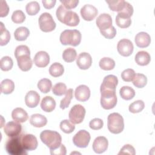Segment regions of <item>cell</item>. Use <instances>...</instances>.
Returning <instances> with one entry per match:
<instances>
[{
    "label": "cell",
    "instance_id": "cell-52",
    "mask_svg": "<svg viewBox=\"0 0 155 155\" xmlns=\"http://www.w3.org/2000/svg\"><path fill=\"white\" fill-rule=\"evenodd\" d=\"M0 4H1L0 17L3 18V17L7 16L8 12H9V8H8V6L7 2L5 1L1 0Z\"/></svg>",
    "mask_w": 155,
    "mask_h": 155
},
{
    "label": "cell",
    "instance_id": "cell-24",
    "mask_svg": "<svg viewBox=\"0 0 155 155\" xmlns=\"http://www.w3.org/2000/svg\"><path fill=\"white\" fill-rule=\"evenodd\" d=\"M41 107L44 111L51 112L56 107L55 100L51 96H45L41 101Z\"/></svg>",
    "mask_w": 155,
    "mask_h": 155
},
{
    "label": "cell",
    "instance_id": "cell-33",
    "mask_svg": "<svg viewBox=\"0 0 155 155\" xmlns=\"http://www.w3.org/2000/svg\"><path fill=\"white\" fill-rule=\"evenodd\" d=\"M106 2L108 4L110 9L113 12H120L124 7L125 1L124 0H110L106 1Z\"/></svg>",
    "mask_w": 155,
    "mask_h": 155
},
{
    "label": "cell",
    "instance_id": "cell-14",
    "mask_svg": "<svg viewBox=\"0 0 155 155\" xmlns=\"http://www.w3.org/2000/svg\"><path fill=\"white\" fill-rule=\"evenodd\" d=\"M80 13L82 18L85 21H91L96 17L98 11L94 6L90 4H86L81 8Z\"/></svg>",
    "mask_w": 155,
    "mask_h": 155
},
{
    "label": "cell",
    "instance_id": "cell-7",
    "mask_svg": "<svg viewBox=\"0 0 155 155\" xmlns=\"http://www.w3.org/2000/svg\"><path fill=\"white\" fill-rule=\"evenodd\" d=\"M39 25L40 29L44 32H50L56 28V23L52 16L48 13H43L39 18Z\"/></svg>",
    "mask_w": 155,
    "mask_h": 155
},
{
    "label": "cell",
    "instance_id": "cell-51",
    "mask_svg": "<svg viewBox=\"0 0 155 155\" xmlns=\"http://www.w3.org/2000/svg\"><path fill=\"white\" fill-rule=\"evenodd\" d=\"M60 2L65 8L68 10L75 8L79 3L78 0H61Z\"/></svg>",
    "mask_w": 155,
    "mask_h": 155
},
{
    "label": "cell",
    "instance_id": "cell-42",
    "mask_svg": "<svg viewBox=\"0 0 155 155\" xmlns=\"http://www.w3.org/2000/svg\"><path fill=\"white\" fill-rule=\"evenodd\" d=\"M145 107V104L142 100H137L129 105V111L132 113H137L142 111Z\"/></svg>",
    "mask_w": 155,
    "mask_h": 155
},
{
    "label": "cell",
    "instance_id": "cell-12",
    "mask_svg": "<svg viewBox=\"0 0 155 155\" xmlns=\"http://www.w3.org/2000/svg\"><path fill=\"white\" fill-rule=\"evenodd\" d=\"M118 84L117 78L113 74L105 76L101 85L100 91H116V86Z\"/></svg>",
    "mask_w": 155,
    "mask_h": 155
},
{
    "label": "cell",
    "instance_id": "cell-27",
    "mask_svg": "<svg viewBox=\"0 0 155 155\" xmlns=\"http://www.w3.org/2000/svg\"><path fill=\"white\" fill-rule=\"evenodd\" d=\"M15 89L14 82L8 79H4L1 83V92L5 94L12 93Z\"/></svg>",
    "mask_w": 155,
    "mask_h": 155
},
{
    "label": "cell",
    "instance_id": "cell-18",
    "mask_svg": "<svg viewBox=\"0 0 155 155\" xmlns=\"http://www.w3.org/2000/svg\"><path fill=\"white\" fill-rule=\"evenodd\" d=\"M74 96L78 101L85 102L90 98V88L85 85H80L75 90Z\"/></svg>",
    "mask_w": 155,
    "mask_h": 155
},
{
    "label": "cell",
    "instance_id": "cell-43",
    "mask_svg": "<svg viewBox=\"0 0 155 155\" xmlns=\"http://www.w3.org/2000/svg\"><path fill=\"white\" fill-rule=\"evenodd\" d=\"M67 91V86L65 84L62 82H58L52 88L53 93L54 95L59 96L65 94Z\"/></svg>",
    "mask_w": 155,
    "mask_h": 155
},
{
    "label": "cell",
    "instance_id": "cell-50",
    "mask_svg": "<svg viewBox=\"0 0 155 155\" xmlns=\"http://www.w3.org/2000/svg\"><path fill=\"white\" fill-rule=\"evenodd\" d=\"M128 154L131 155H134L136 154L135 149L134 148L130 145V144H127L125 145L120 150L119 153L118 154Z\"/></svg>",
    "mask_w": 155,
    "mask_h": 155
},
{
    "label": "cell",
    "instance_id": "cell-13",
    "mask_svg": "<svg viewBox=\"0 0 155 155\" xmlns=\"http://www.w3.org/2000/svg\"><path fill=\"white\" fill-rule=\"evenodd\" d=\"M21 131L22 125L16 121H10L4 127V131L5 134L10 137L19 136Z\"/></svg>",
    "mask_w": 155,
    "mask_h": 155
},
{
    "label": "cell",
    "instance_id": "cell-4",
    "mask_svg": "<svg viewBox=\"0 0 155 155\" xmlns=\"http://www.w3.org/2000/svg\"><path fill=\"white\" fill-rule=\"evenodd\" d=\"M107 127L108 130L113 134L121 133L124 128V122L122 116L118 113H113L107 118Z\"/></svg>",
    "mask_w": 155,
    "mask_h": 155
},
{
    "label": "cell",
    "instance_id": "cell-49",
    "mask_svg": "<svg viewBox=\"0 0 155 155\" xmlns=\"http://www.w3.org/2000/svg\"><path fill=\"white\" fill-rule=\"evenodd\" d=\"M104 122L101 119L99 118H94L92 119L89 124V126L90 128L94 130H98L101 129L103 127Z\"/></svg>",
    "mask_w": 155,
    "mask_h": 155
},
{
    "label": "cell",
    "instance_id": "cell-32",
    "mask_svg": "<svg viewBox=\"0 0 155 155\" xmlns=\"http://www.w3.org/2000/svg\"><path fill=\"white\" fill-rule=\"evenodd\" d=\"M133 85L137 88H143L147 83V78L146 76L142 73H137L135 74L133 79L132 80Z\"/></svg>",
    "mask_w": 155,
    "mask_h": 155
},
{
    "label": "cell",
    "instance_id": "cell-45",
    "mask_svg": "<svg viewBox=\"0 0 155 155\" xmlns=\"http://www.w3.org/2000/svg\"><path fill=\"white\" fill-rule=\"evenodd\" d=\"M116 25L120 28H125L130 26L131 24V18H122L117 15L116 17Z\"/></svg>",
    "mask_w": 155,
    "mask_h": 155
},
{
    "label": "cell",
    "instance_id": "cell-34",
    "mask_svg": "<svg viewBox=\"0 0 155 155\" xmlns=\"http://www.w3.org/2000/svg\"><path fill=\"white\" fill-rule=\"evenodd\" d=\"M77 57V53L75 49L73 48H68L65 49L62 53V59L66 62H73Z\"/></svg>",
    "mask_w": 155,
    "mask_h": 155
},
{
    "label": "cell",
    "instance_id": "cell-25",
    "mask_svg": "<svg viewBox=\"0 0 155 155\" xmlns=\"http://www.w3.org/2000/svg\"><path fill=\"white\" fill-rule=\"evenodd\" d=\"M30 123L31 125L36 128L44 127L47 123V119L45 116L41 114H32L30 119Z\"/></svg>",
    "mask_w": 155,
    "mask_h": 155
},
{
    "label": "cell",
    "instance_id": "cell-35",
    "mask_svg": "<svg viewBox=\"0 0 155 155\" xmlns=\"http://www.w3.org/2000/svg\"><path fill=\"white\" fill-rule=\"evenodd\" d=\"M37 86L38 89L42 93H47L50 91L52 87V83L50 79L47 78H43L38 82Z\"/></svg>",
    "mask_w": 155,
    "mask_h": 155
},
{
    "label": "cell",
    "instance_id": "cell-8",
    "mask_svg": "<svg viewBox=\"0 0 155 155\" xmlns=\"http://www.w3.org/2000/svg\"><path fill=\"white\" fill-rule=\"evenodd\" d=\"M85 108L80 105H74L70 110L68 116L70 120L73 124H79L82 122L85 115Z\"/></svg>",
    "mask_w": 155,
    "mask_h": 155
},
{
    "label": "cell",
    "instance_id": "cell-17",
    "mask_svg": "<svg viewBox=\"0 0 155 155\" xmlns=\"http://www.w3.org/2000/svg\"><path fill=\"white\" fill-rule=\"evenodd\" d=\"M33 62L38 67H45L50 62V56L46 51H38L34 57Z\"/></svg>",
    "mask_w": 155,
    "mask_h": 155
},
{
    "label": "cell",
    "instance_id": "cell-30",
    "mask_svg": "<svg viewBox=\"0 0 155 155\" xmlns=\"http://www.w3.org/2000/svg\"><path fill=\"white\" fill-rule=\"evenodd\" d=\"M119 94L122 99L128 101L134 97L135 91L133 88L129 86H124L120 89Z\"/></svg>",
    "mask_w": 155,
    "mask_h": 155
},
{
    "label": "cell",
    "instance_id": "cell-23",
    "mask_svg": "<svg viewBox=\"0 0 155 155\" xmlns=\"http://www.w3.org/2000/svg\"><path fill=\"white\" fill-rule=\"evenodd\" d=\"M12 119L19 123L25 122L28 118L27 113L22 108H16L12 112Z\"/></svg>",
    "mask_w": 155,
    "mask_h": 155
},
{
    "label": "cell",
    "instance_id": "cell-31",
    "mask_svg": "<svg viewBox=\"0 0 155 155\" xmlns=\"http://www.w3.org/2000/svg\"><path fill=\"white\" fill-rule=\"evenodd\" d=\"M99 65L100 68L104 70H111L114 68L115 62L110 58L104 57L100 60Z\"/></svg>",
    "mask_w": 155,
    "mask_h": 155
},
{
    "label": "cell",
    "instance_id": "cell-38",
    "mask_svg": "<svg viewBox=\"0 0 155 155\" xmlns=\"http://www.w3.org/2000/svg\"><path fill=\"white\" fill-rule=\"evenodd\" d=\"M60 128L64 133L70 134L74 130L75 126L74 124H73L70 120L65 119L61 122Z\"/></svg>",
    "mask_w": 155,
    "mask_h": 155
},
{
    "label": "cell",
    "instance_id": "cell-26",
    "mask_svg": "<svg viewBox=\"0 0 155 155\" xmlns=\"http://www.w3.org/2000/svg\"><path fill=\"white\" fill-rule=\"evenodd\" d=\"M151 61L150 54L145 51H139L135 56V61L139 65L145 66L148 65Z\"/></svg>",
    "mask_w": 155,
    "mask_h": 155
},
{
    "label": "cell",
    "instance_id": "cell-6",
    "mask_svg": "<svg viewBox=\"0 0 155 155\" xmlns=\"http://www.w3.org/2000/svg\"><path fill=\"white\" fill-rule=\"evenodd\" d=\"M101 105L105 110L113 108L117 104V96L116 91H101Z\"/></svg>",
    "mask_w": 155,
    "mask_h": 155
},
{
    "label": "cell",
    "instance_id": "cell-53",
    "mask_svg": "<svg viewBox=\"0 0 155 155\" xmlns=\"http://www.w3.org/2000/svg\"><path fill=\"white\" fill-rule=\"evenodd\" d=\"M67 153L66 148L63 144H61V145L55 150H50V154L51 155H65Z\"/></svg>",
    "mask_w": 155,
    "mask_h": 155
},
{
    "label": "cell",
    "instance_id": "cell-39",
    "mask_svg": "<svg viewBox=\"0 0 155 155\" xmlns=\"http://www.w3.org/2000/svg\"><path fill=\"white\" fill-rule=\"evenodd\" d=\"M133 13V6L128 3V2L125 1V6L124 8L119 12H118L117 15L122 18H130Z\"/></svg>",
    "mask_w": 155,
    "mask_h": 155
},
{
    "label": "cell",
    "instance_id": "cell-46",
    "mask_svg": "<svg viewBox=\"0 0 155 155\" xmlns=\"http://www.w3.org/2000/svg\"><path fill=\"white\" fill-rule=\"evenodd\" d=\"M136 73L134 70L131 68H127L122 71L121 73V78L124 81L130 82L133 79Z\"/></svg>",
    "mask_w": 155,
    "mask_h": 155
},
{
    "label": "cell",
    "instance_id": "cell-2",
    "mask_svg": "<svg viewBox=\"0 0 155 155\" xmlns=\"http://www.w3.org/2000/svg\"><path fill=\"white\" fill-rule=\"evenodd\" d=\"M40 139L50 150L58 148L61 145L62 141V137L58 132L47 130L41 133Z\"/></svg>",
    "mask_w": 155,
    "mask_h": 155
},
{
    "label": "cell",
    "instance_id": "cell-19",
    "mask_svg": "<svg viewBox=\"0 0 155 155\" xmlns=\"http://www.w3.org/2000/svg\"><path fill=\"white\" fill-rule=\"evenodd\" d=\"M96 23L99 30H105L112 26V18L109 14L102 13L97 18Z\"/></svg>",
    "mask_w": 155,
    "mask_h": 155
},
{
    "label": "cell",
    "instance_id": "cell-10",
    "mask_svg": "<svg viewBox=\"0 0 155 155\" xmlns=\"http://www.w3.org/2000/svg\"><path fill=\"white\" fill-rule=\"evenodd\" d=\"M20 137L22 145L27 151H33L37 148L38 143L36 136L34 135L31 134H21L20 135Z\"/></svg>",
    "mask_w": 155,
    "mask_h": 155
},
{
    "label": "cell",
    "instance_id": "cell-44",
    "mask_svg": "<svg viewBox=\"0 0 155 155\" xmlns=\"http://www.w3.org/2000/svg\"><path fill=\"white\" fill-rule=\"evenodd\" d=\"M25 19V15L24 12L20 10H15L12 15V20L15 24L22 23Z\"/></svg>",
    "mask_w": 155,
    "mask_h": 155
},
{
    "label": "cell",
    "instance_id": "cell-1",
    "mask_svg": "<svg viewBox=\"0 0 155 155\" xmlns=\"http://www.w3.org/2000/svg\"><path fill=\"white\" fill-rule=\"evenodd\" d=\"M56 15L60 22L68 26H77L80 21L79 17L76 13L65 8L62 5L57 8Z\"/></svg>",
    "mask_w": 155,
    "mask_h": 155
},
{
    "label": "cell",
    "instance_id": "cell-28",
    "mask_svg": "<svg viewBox=\"0 0 155 155\" xmlns=\"http://www.w3.org/2000/svg\"><path fill=\"white\" fill-rule=\"evenodd\" d=\"M30 35L29 30L25 27H20L16 29L14 32V36L16 40L23 41L26 40Z\"/></svg>",
    "mask_w": 155,
    "mask_h": 155
},
{
    "label": "cell",
    "instance_id": "cell-40",
    "mask_svg": "<svg viewBox=\"0 0 155 155\" xmlns=\"http://www.w3.org/2000/svg\"><path fill=\"white\" fill-rule=\"evenodd\" d=\"M73 90L72 88H70L65 93V96L64 97V99H62L61 101V102H60V108L61 109L64 110L68 107L71 102V100L73 98Z\"/></svg>",
    "mask_w": 155,
    "mask_h": 155
},
{
    "label": "cell",
    "instance_id": "cell-47",
    "mask_svg": "<svg viewBox=\"0 0 155 155\" xmlns=\"http://www.w3.org/2000/svg\"><path fill=\"white\" fill-rule=\"evenodd\" d=\"M24 54H30L29 48L25 45H21L18 46L15 51V58H17L18 57Z\"/></svg>",
    "mask_w": 155,
    "mask_h": 155
},
{
    "label": "cell",
    "instance_id": "cell-15",
    "mask_svg": "<svg viewBox=\"0 0 155 155\" xmlns=\"http://www.w3.org/2000/svg\"><path fill=\"white\" fill-rule=\"evenodd\" d=\"M92 64V58L91 55L87 53L83 52L80 53L76 58V64L81 70L88 69Z\"/></svg>",
    "mask_w": 155,
    "mask_h": 155
},
{
    "label": "cell",
    "instance_id": "cell-48",
    "mask_svg": "<svg viewBox=\"0 0 155 155\" xmlns=\"http://www.w3.org/2000/svg\"><path fill=\"white\" fill-rule=\"evenodd\" d=\"M100 32L105 38L109 39H113L116 35V30L113 25L107 29L100 30Z\"/></svg>",
    "mask_w": 155,
    "mask_h": 155
},
{
    "label": "cell",
    "instance_id": "cell-11",
    "mask_svg": "<svg viewBox=\"0 0 155 155\" xmlns=\"http://www.w3.org/2000/svg\"><path fill=\"white\" fill-rule=\"evenodd\" d=\"M133 44L129 39H122L117 43V51L122 56L127 57L130 56L133 53Z\"/></svg>",
    "mask_w": 155,
    "mask_h": 155
},
{
    "label": "cell",
    "instance_id": "cell-5",
    "mask_svg": "<svg viewBox=\"0 0 155 155\" xmlns=\"http://www.w3.org/2000/svg\"><path fill=\"white\" fill-rule=\"evenodd\" d=\"M6 151L10 155H25L27 154V151L24 148L20 136L10 137L5 144Z\"/></svg>",
    "mask_w": 155,
    "mask_h": 155
},
{
    "label": "cell",
    "instance_id": "cell-20",
    "mask_svg": "<svg viewBox=\"0 0 155 155\" xmlns=\"http://www.w3.org/2000/svg\"><path fill=\"white\" fill-rule=\"evenodd\" d=\"M134 41L138 47L145 48L149 46L151 42V37L147 33L141 31L136 35Z\"/></svg>",
    "mask_w": 155,
    "mask_h": 155
},
{
    "label": "cell",
    "instance_id": "cell-29",
    "mask_svg": "<svg viewBox=\"0 0 155 155\" xmlns=\"http://www.w3.org/2000/svg\"><path fill=\"white\" fill-rule=\"evenodd\" d=\"M64 72V68L62 64L59 62H54L51 65L49 68V73L51 76L54 78L61 76Z\"/></svg>",
    "mask_w": 155,
    "mask_h": 155
},
{
    "label": "cell",
    "instance_id": "cell-41",
    "mask_svg": "<svg viewBox=\"0 0 155 155\" xmlns=\"http://www.w3.org/2000/svg\"><path fill=\"white\" fill-rule=\"evenodd\" d=\"M13 65V62L12 59L9 56H4L1 58L0 62L1 69L2 71H9L11 70Z\"/></svg>",
    "mask_w": 155,
    "mask_h": 155
},
{
    "label": "cell",
    "instance_id": "cell-37",
    "mask_svg": "<svg viewBox=\"0 0 155 155\" xmlns=\"http://www.w3.org/2000/svg\"><path fill=\"white\" fill-rule=\"evenodd\" d=\"M25 10L28 15L33 16L36 15L40 10V5L36 1H31L28 2L25 7Z\"/></svg>",
    "mask_w": 155,
    "mask_h": 155
},
{
    "label": "cell",
    "instance_id": "cell-3",
    "mask_svg": "<svg viewBox=\"0 0 155 155\" xmlns=\"http://www.w3.org/2000/svg\"><path fill=\"white\" fill-rule=\"evenodd\" d=\"M81 33L78 30H65L60 35V41L62 45L78 46L81 41Z\"/></svg>",
    "mask_w": 155,
    "mask_h": 155
},
{
    "label": "cell",
    "instance_id": "cell-54",
    "mask_svg": "<svg viewBox=\"0 0 155 155\" xmlns=\"http://www.w3.org/2000/svg\"><path fill=\"white\" fill-rule=\"evenodd\" d=\"M56 2V0H48V1L43 0V1H42L43 6L46 9H50V8H52L53 7H54Z\"/></svg>",
    "mask_w": 155,
    "mask_h": 155
},
{
    "label": "cell",
    "instance_id": "cell-21",
    "mask_svg": "<svg viewBox=\"0 0 155 155\" xmlns=\"http://www.w3.org/2000/svg\"><path fill=\"white\" fill-rule=\"evenodd\" d=\"M40 101L39 94L35 91H29L25 96V102L29 108L36 107Z\"/></svg>",
    "mask_w": 155,
    "mask_h": 155
},
{
    "label": "cell",
    "instance_id": "cell-22",
    "mask_svg": "<svg viewBox=\"0 0 155 155\" xmlns=\"http://www.w3.org/2000/svg\"><path fill=\"white\" fill-rule=\"evenodd\" d=\"M19 68L23 71H27L31 69L33 65L30 54H24L16 58Z\"/></svg>",
    "mask_w": 155,
    "mask_h": 155
},
{
    "label": "cell",
    "instance_id": "cell-9",
    "mask_svg": "<svg viewBox=\"0 0 155 155\" xmlns=\"http://www.w3.org/2000/svg\"><path fill=\"white\" fill-rule=\"evenodd\" d=\"M90 133L85 130H79L73 137V142L76 147L79 148H86L90 141Z\"/></svg>",
    "mask_w": 155,
    "mask_h": 155
},
{
    "label": "cell",
    "instance_id": "cell-36",
    "mask_svg": "<svg viewBox=\"0 0 155 155\" xmlns=\"http://www.w3.org/2000/svg\"><path fill=\"white\" fill-rule=\"evenodd\" d=\"M1 24V34H0V45L1 46L5 45L8 44L10 39V32L5 28L2 22Z\"/></svg>",
    "mask_w": 155,
    "mask_h": 155
},
{
    "label": "cell",
    "instance_id": "cell-16",
    "mask_svg": "<svg viewBox=\"0 0 155 155\" xmlns=\"http://www.w3.org/2000/svg\"><path fill=\"white\" fill-rule=\"evenodd\" d=\"M108 145V142L107 139L104 136H99L94 139L92 147L95 153L101 154L107 150Z\"/></svg>",
    "mask_w": 155,
    "mask_h": 155
}]
</instances>
